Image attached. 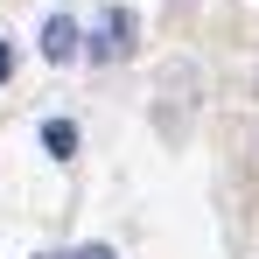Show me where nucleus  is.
Instances as JSON below:
<instances>
[{
	"label": "nucleus",
	"mask_w": 259,
	"mask_h": 259,
	"mask_svg": "<svg viewBox=\"0 0 259 259\" xmlns=\"http://www.w3.org/2000/svg\"><path fill=\"white\" fill-rule=\"evenodd\" d=\"M42 56L49 63H70V56H77V21H70V14H49L42 21Z\"/></svg>",
	"instance_id": "f257e3e1"
},
{
	"label": "nucleus",
	"mask_w": 259,
	"mask_h": 259,
	"mask_svg": "<svg viewBox=\"0 0 259 259\" xmlns=\"http://www.w3.org/2000/svg\"><path fill=\"white\" fill-rule=\"evenodd\" d=\"M7 70H14V49H7V42H0V84H7Z\"/></svg>",
	"instance_id": "20e7f679"
},
{
	"label": "nucleus",
	"mask_w": 259,
	"mask_h": 259,
	"mask_svg": "<svg viewBox=\"0 0 259 259\" xmlns=\"http://www.w3.org/2000/svg\"><path fill=\"white\" fill-rule=\"evenodd\" d=\"M42 147L56 154V161H63V154H77V126H70V119H49V126H42Z\"/></svg>",
	"instance_id": "f03ea898"
},
{
	"label": "nucleus",
	"mask_w": 259,
	"mask_h": 259,
	"mask_svg": "<svg viewBox=\"0 0 259 259\" xmlns=\"http://www.w3.org/2000/svg\"><path fill=\"white\" fill-rule=\"evenodd\" d=\"M70 259H112V245H84V252H70Z\"/></svg>",
	"instance_id": "7ed1b4c3"
}]
</instances>
